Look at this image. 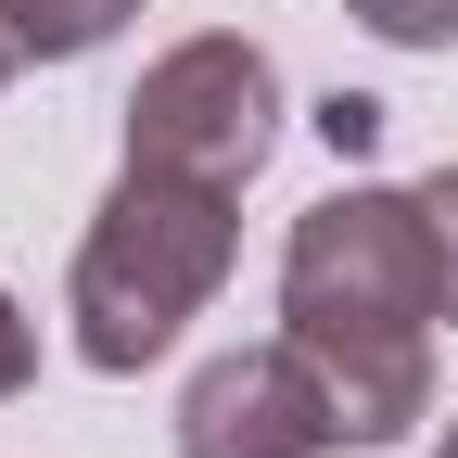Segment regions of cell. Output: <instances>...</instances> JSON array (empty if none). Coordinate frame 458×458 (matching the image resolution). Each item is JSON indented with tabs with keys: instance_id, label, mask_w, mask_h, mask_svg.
<instances>
[{
	"instance_id": "obj_1",
	"label": "cell",
	"mask_w": 458,
	"mask_h": 458,
	"mask_svg": "<svg viewBox=\"0 0 458 458\" xmlns=\"http://www.w3.org/2000/svg\"><path fill=\"white\" fill-rule=\"evenodd\" d=\"M433 318H445V267H433V216L394 179H344L293 216L280 242V331L318 357L344 445H394L433 420Z\"/></svg>"
},
{
	"instance_id": "obj_2",
	"label": "cell",
	"mask_w": 458,
	"mask_h": 458,
	"mask_svg": "<svg viewBox=\"0 0 458 458\" xmlns=\"http://www.w3.org/2000/svg\"><path fill=\"white\" fill-rule=\"evenodd\" d=\"M229 204H242V191L165 179V165H114V191L89 204L77 267H64V344H77V369L140 382L165 344L216 306L229 255H242V216H229Z\"/></svg>"
},
{
	"instance_id": "obj_3",
	"label": "cell",
	"mask_w": 458,
	"mask_h": 458,
	"mask_svg": "<svg viewBox=\"0 0 458 458\" xmlns=\"http://www.w3.org/2000/svg\"><path fill=\"white\" fill-rule=\"evenodd\" d=\"M267 153H280V64H267V38L204 26V38L140 64L128 165H165V179H204V191H255Z\"/></svg>"
},
{
	"instance_id": "obj_4",
	"label": "cell",
	"mask_w": 458,
	"mask_h": 458,
	"mask_svg": "<svg viewBox=\"0 0 458 458\" xmlns=\"http://www.w3.org/2000/svg\"><path fill=\"white\" fill-rule=\"evenodd\" d=\"M331 445H344V408L293 331L229 344L179 382V458H331Z\"/></svg>"
},
{
	"instance_id": "obj_5",
	"label": "cell",
	"mask_w": 458,
	"mask_h": 458,
	"mask_svg": "<svg viewBox=\"0 0 458 458\" xmlns=\"http://www.w3.org/2000/svg\"><path fill=\"white\" fill-rule=\"evenodd\" d=\"M128 13H140V0H0V26H13L26 64H77V51H102Z\"/></svg>"
},
{
	"instance_id": "obj_6",
	"label": "cell",
	"mask_w": 458,
	"mask_h": 458,
	"mask_svg": "<svg viewBox=\"0 0 458 458\" xmlns=\"http://www.w3.org/2000/svg\"><path fill=\"white\" fill-rule=\"evenodd\" d=\"M382 51H458V0H344Z\"/></svg>"
},
{
	"instance_id": "obj_7",
	"label": "cell",
	"mask_w": 458,
	"mask_h": 458,
	"mask_svg": "<svg viewBox=\"0 0 458 458\" xmlns=\"http://www.w3.org/2000/svg\"><path fill=\"white\" fill-rule=\"evenodd\" d=\"M420 216H433V267H445V331H458V165L420 179Z\"/></svg>"
},
{
	"instance_id": "obj_8",
	"label": "cell",
	"mask_w": 458,
	"mask_h": 458,
	"mask_svg": "<svg viewBox=\"0 0 458 458\" xmlns=\"http://www.w3.org/2000/svg\"><path fill=\"white\" fill-rule=\"evenodd\" d=\"M318 140H331V153H382V102H369V89H331V102H318Z\"/></svg>"
},
{
	"instance_id": "obj_9",
	"label": "cell",
	"mask_w": 458,
	"mask_h": 458,
	"mask_svg": "<svg viewBox=\"0 0 458 458\" xmlns=\"http://www.w3.org/2000/svg\"><path fill=\"white\" fill-rule=\"evenodd\" d=\"M26 382H38V318H26L13 293H0V408H13Z\"/></svg>"
},
{
	"instance_id": "obj_10",
	"label": "cell",
	"mask_w": 458,
	"mask_h": 458,
	"mask_svg": "<svg viewBox=\"0 0 458 458\" xmlns=\"http://www.w3.org/2000/svg\"><path fill=\"white\" fill-rule=\"evenodd\" d=\"M13 64H26V51H13V26H0V89H13Z\"/></svg>"
},
{
	"instance_id": "obj_11",
	"label": "cell",
	"mask_w": 458,
	"mask_h": 458,
	"mask_svg": "<svg viewBox=\"0 0 458 458\" xmlns=\"http://www.w3.org/2000/svg\"><path fill=\"white\" fill-rule=\"evenodd\" d=\"M433 458H458V420H445V433H433Z\"/></svg>"
}]
</instances>
